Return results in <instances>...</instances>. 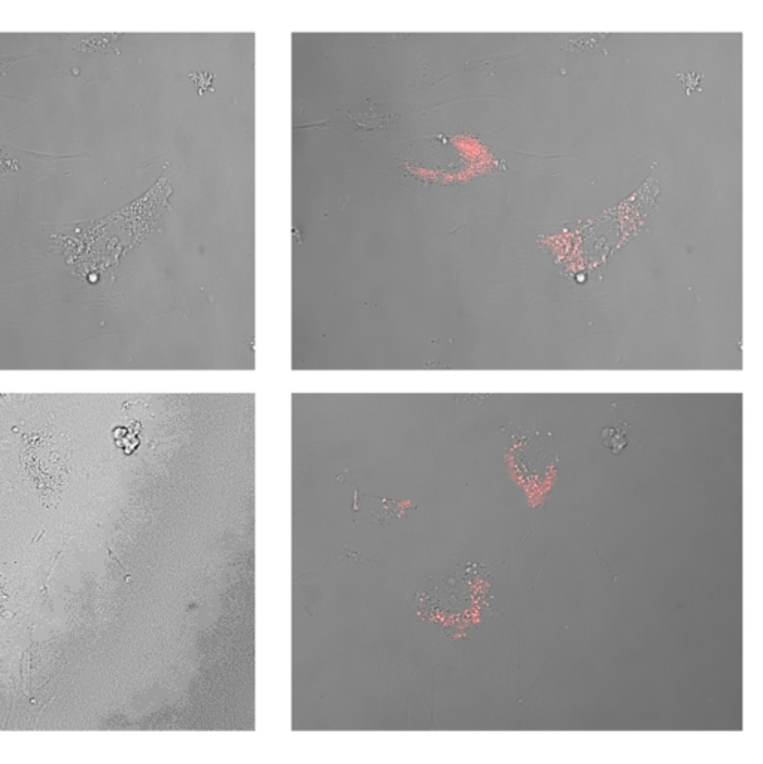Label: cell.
<instances>
[{
    "instance_id": "6da1fadb",
    "label": "cell",
    "mask_w": 763,
    "mask_h": 764,
    "mask_svg": "<svg viewBox=\"0 0 763 764\" xmlns=\"http://www.w3.org/2000/svg\"><path fill=\"white\" fill-rule=\"evenodd\" d=\"M61 454L60 444H55L50 435L46 438L41 434L28 439L21 454L26 476L45 503L59 498L68 477V463Z\"/></svg>"
},
{
    "instance_id": "7a4b0ae2",
    "label": "cell",
    "mask_w": 763,
    "mask_h": 764,
    "mask_svg": "<svg viewBox=\"0 0 763 764\" xmlns=\"http://www.w3.org/2000/svg\"><path fill=\"white\" fill-rule=\"evenodd\" d=\"M628 425L621 423L616 428H605L603 432L604 444L610 447L613 454H619L621 449L628 444L627 439Z\"/></svg>"
},
{
    "instance_id": "3957f363",
    "label": "cell",
    "mask_w": 763,
    "mask_h": 764,
    "mask_svg": "<svg viewBox=\"0 0 763 764\" xmlns=\"http://www.w3.org/2000/svg\"><path fill=\"white\" fill-rule=\"evenodd\" d=\"M191 78L196 79V83L199 87H203V85H206V87L209 88L211 87V81L214 76L209 74H199L197 75V76L196 75L191 74Z\"/></svg>"
}]
</instances>
